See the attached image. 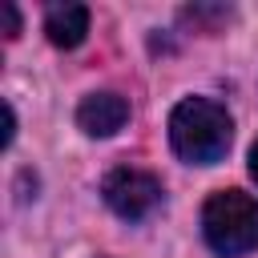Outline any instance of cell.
Instances as JSON below:
<instances>
[{"instance_id":"1","label":"cell","mask_w":258,"mask_h":258,"mask_svg":"<svg viewBox=\"0 0 258 258\" xmlns=\"http://www.w3.org/2000/svg\"><path fill=\"white\" fill-rule=\"evenodd\" d=\"M169 141L181 161L214 165L226 157V149L234 141V121H230L226 105H218L210 97H185L169 113Z\"/></svg>"},{"instance_id":"2","label":"cell","mask_w":258,"mask_h":258,"mask_svg":"<svg viewBox=\"0 0 258 258\" xmlns=\"http://www.w3.org/2000/svg\"><path fill=\"white\" fill-rule=\"evenodd\" d=\"M202 234L214 254L238 258L258 250V202L242 189H218L210 194L202 210Z\"/></svg>"},{"instance_id":"3","label":"cell","mask_w":258,"mask_h":258,"mask_svg":"<svg viewBox=\"0 0 258 258\" xmlns=\"http://www.w3.org/2000/svg\"><path fill=\"white\" fill-rule=\"evenodd\" d=\"M101 194H105L109 210H113L117 218H125V222H145V218L161 206V181H157L153 173H145V169H133V165L113 169V173L105 177Z\"/></svg>"},{"instance_id":"4","label":"cell","mask_w":258,"mask_h":258,"mask_svg":"<svg viewBox=\"0 0 258 258\" xmlns=\"http://www.w3.org/2000/svg\"><path fill=\"white\" fill-rule=\"evenodd\" d=\"M129 121V101L121 93H89L77 105V125L89 137H113Z\"/></svg>"},{"instance_id":"5","label":"cell","mask_w":258,"mask_h":258,"mask_svg":"<svg viewBox=\"0 0 258 258\" xmlns=\"http://www.w3.org/2000/svg\"><path fill=\"white\" fill-rule=\"evenodd\" d=\"M44 32L56 48H77L89 32V8L85 4H48L44 8Z\"/></svg>"},{"instance_id":"6","label":"cell","mask_w":258,"mask_h":258,"mask_svg":"<svg viewBox=\"0 0 258 258\" xmlns=\"http://www.w3.org/2000/svg\"><path fill=\"white\" fill-rule=\"evenodd\" d=\"M181 20L194 24L198 32H218V24L230 20V8H222V4H214V8H210V4H198V8H185Z\"/></svg>"},{"instance_id":"7","label":"cell","mask_w":258,"mask_h":258,"mask_svg":"<svg viewBox=\"0 0 258 258\" xmlns=\"http://www.w3.org/2000/svg\"><path fill=\"white\" fill-rule=\"evenodd\" d=\"M0 12H4V36L16 40L20 36V12H16V4H0Z\"/></svg>"},{"instance_id":"8","label":"cell","mask_w":258,"mask_h":258,"mask_svg":"<svg viewBox=\"0 0 258 258\" xmlns=\"http://www.w3.org/2000/svg\"><path fill=\"white\" fill-rule=\"evenodd\" d=\"M250 173H254V181H258V141H254V149H250Z\"/></svg>"}]
</instances>
